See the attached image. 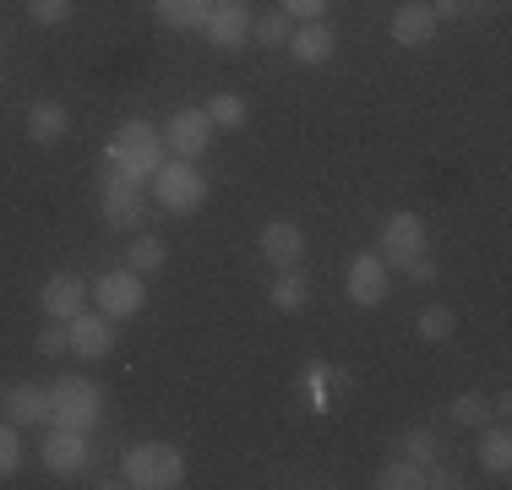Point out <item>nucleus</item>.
<instances>
[{
  "mask_svg": "<svg viewBox=\"0 0 512 490\" xmlns=\"http://www.w3.org/2000/svg\"><path fill=\"white\" fill-rule=\"evenodd\" d=\"M104 164H115L126 180H153V169L164 164V131H153L148 120H126V126L109 137V153Z\"/></svg>",
  "mask_w": 512,
  "mask_h": 490,
  "instance_id": "nucleus-1",
  "label": "nucleus"
},
{
  "mask_svg": "<svg viewBox=\"0 0 512 490\" xmlns=\"http://www.w3.org/2000/svg\"><path fill=\"white\" fill-rule=\"evenodd\" d=\"M120 485H137V490H175L186 485V458H180L169 441H142L120 458Z\"/></svg>",
  "mask_w": 512,
  "mask_h": 490,
  "instance_id": "nucleus-2",
  "label": "nucleus"
},
{
  "mask_svg": "<svg viewBox=\"0 0 512 490\" xmlns=\"http://www.w3.org/2000/svg\"><path fill=\"white\" fill-rule=\"evenodd\" d=\"M148 186H153V202L164 207V213H197L207 202V175L191 158H164Z\"/></svg>",
  "mask_w": 512,
  "mask_h": 490,
  "instance_id": "nucleus-3",
  "label": "nucleus"
},
{
  "mask_svg": "<svg viewBox=\"0 0 512 490\" xmlns=\"http://www.w3.org/2000/svg\"><path fill=\"white\" fill-rule=\"evenodd\" d=\"M99 382H88V376H60L50 387V425H71V431H93L99 425Z\"/></svg>",
  "mask_w": 512,
  "mask_h": 490,
  "instance_id": "nucleus-4",
  "label": "nucleus"
},
{
  "mask_svg": "<svg viewBox=\"0 0 512 490\" xmlns=\"http://www.w3.org/2000/svg\"><path fill=\"white\" fill-rule=\"evenodd\" d=\"M93 300H99V311L109 316V322H131V316L148 305V289H142V273H137V267H115V273L99 278Z\"/></svg>",
  "mask_w": 512,
  "mask_h": 490,
  "instance_id": "nucleus-5",
  "label": "nucleus"
},
{
  "mask_svg": "<svg viewBox=\"0 0 512 490\" xmlns=\"http://www.w3.org/2000/svg\"><path fill=\"white\" fill-rule=\"evenodd\" d=\"M99 202H104L109 229H137L142 224V186L126 180L115 164H104V175H99Z\"/></svg>",
  "mask_w": 512,
  "mask_h": 490,
  "instance_id": "nucleus-6",
  "label": "nucleus"
},
{
  "mask_svg": "<svg viewBox=\"0 0 512 490\" xmlns=\"http://www.w3.org/2000/svg\"><path fill=\"white\" fill-rule=\"evenodd\" d=\"M251 22H256V17H251L246 0H224V6L207 11L202 33H207V44H213V49L235 55V49H246V44H251Z\"/></svg>",
  "mask_w": 512,
  "mask_h": 490,
  "instance_id": "nucleus-7",
  "label": "nucleus"
},
{
  "mask_svg": "<svg viewBox=\"0 0 512 490\" xmlns=\"http://www.w3.org/2000/svg\"><path fill=\"white\" fill-rule=\"evenodd\" d=\"M425 245H431V235H425V218L420 213H393L382 224V262L404 267L409 256H420Z\"/></svg>",
  "mask_w": 512,
  "mask_h": 490,
  "instance_id": "nucleus-8",
  "label": "nucleus"
},
{
  "mask_svg": "<svg viewBox=\"0 0 512 490\" xmlns=\"http://www.w3.org/2000/svg\"><path fill=\"white\" fill-rule=\"evenodd\" d=\"M387 284H393V278H387V262L376 251H360L355 262H349V305H360V311H371V305H382L387 300Z\"/></svg>",
  "mask_w": 512,
  "mask_h": 490,
  "instance_id": "nucleus-9",
  "label": "nucleus"
},
{
  "mask_svg": "<svg viewBox=\"0 0 512 490\" xmlns=\"http://www.w3.org/2000/svg\"><path fill=\"white\" fill-rule=\"evenodd\" d=\"M213 120H207V109H175V120L164 126V142L175 147V158H202L207 147H213Z\"/></svg>",
  "mask_w": 512,
  "mask_h": 490,
  "instance_id": "nucleus-10",
  "label": "nucleus"
},
{
  "mask_svg": "<svg viewBox=\"0 0 512 490\" xmlns=\"http://www.w3.org/2000/svg\"><path fill=\"white\" fill-rule=\"evenodd\" d=\"M66 338H71V349H77V354L104 360V354L115 349V322H109L104 311H99V316H93V311H77V316L66 322Z\"/></svg>",
  "mask_w": 512,
  "mask_h": 490,
  "instance_id": "nucleus-11",
  "label": "nucleus"
},
{
  "mask_svg": "<svg viewBox=\"0 0 512 490\" xmlns=\"http://www.w3.org/2000/svg\"><path fill=\"white\" fill-rule=\"evenodd\" d=\"M39 305H44V316H50V322H71L77 311H88V284H82L77 273H55L50 284H44Z\"/></svg>",
  "mask_w": 512,
  "mask_h": 490,
  "instance_id": "nucleus-12",
  "label": "nucleus"
},
{
  "mask_svg": "<svg viewBox=\"0 0 512 490\" xmlns=\"http://www.w3.org/2000/svg\"><path fill=\"white\" fill-rule=\"evenodd\" d=\"M88 463V431H71V425H55L44 436V469L55 474H77Z\"/></svg>",
  "mask_w": 512,
  "mask_h": 490,
  "instance_id": "nucleus-13",
  "label": "nucleus"
},
{
  "mask_svg": "<svg viewBox=\"0 0 512 490\" xmlns=\"http://www.w3.org/2000/svg\"><path fill=\"white\" fill-rule=\"evenodd\" d=\"M431 39H436V11L425 6V0H404V6L393 11V44L425 49Z\"/></svg>",
  "mask_w": 512,
  "mask_h": 490,
  "instance_id": "nucleus-14",
  "label": "nucleus"
},
{
  "mask_svg": "<svg viewBox=\"0 0 512 490\" xmlns=\"http://www.w3.org/2000/svg\"><path fill=\"white\" fill-rule=\"evenodd\" d=\"M262 256L273 267H300V256H306V235H300V224H289V218L262 224Z\"/></svg>",
  "mask_w": 512,
  "mask_h": 490,
  "instance_id": "nucleus-15",
  "label": "nucleus"
},
{
  "mask_svg": "<svg viewBox=\"0 0 512 490\" xmlns=\"http://www.w3.org/2000/svg\"><path fill=\"white\" fill-rule=\"evenodd\" d=\"M6 420L17 425V431H28V425H44L50 420V387L39 382H22L6 392Z\"/></svg>",
  "mask_w": 512,
  "mask_h": 490,
  "instance_id": "nucleus-16",
  "label": "nucleus"
},
{
  "mask_svg": "<svg viewBox=\"0 0 512 490\" xmlns=\"http://www.w3.org/2000/svg\"><path fill=\"white\" fill-rule=\"evenodd\" d=\"M333 49H338V39H333V28H327V22H300V28L289 33V55H295L300 66H327V60H333Z\"/></svg>",
  "mask_w": 512,
  "mask_h": 490,
  "instance_id": "nucleus-17",
  "label": "nucleus"
},
{
  "mask_svg": "<svg viewBox=\"0 0 512 490\" xmlns=\"http://www.w3.org/2000/svg\"><path fill=\"white\" fill-rule=\"evenodd\" d=\"M66 131H71V115H66V104H55V98H44V104H33V109H28V137L39 142V147L60 142Z\"/></svg>",
  "mask_w": 512,
  "mask_h": 490,
  "instance_id": "nucleus-18",
  "label": "nucleus"
},
{
  "mask_svg": "<svg viewBox=\"0 0 512 490\" xmlns=\"http://www.w3.org/2000/svg\"><path fill=\"white\" fill-rule=\"evenodd\" d=\"M480 469H491V474L512 469V431L507 425H480Z\"/></svg>",
  "mask_w": 512,
  "mask_h": 490,
  "instance_id": "nucleus-19",
  "label": "nucleus"
},
{
  "mask_svg": "<svg viewBox=\"0 0 512 490\" xmlns=\"http://www.w3.org/2000/svg\"><path fill=\"white\" fill-rule=\"evenodd\" d=\"M267 300H273L278 311H300V305L311 300L306 273H300V267H278V278H273V289H267Z\"/></svg>",
  "mask_w": 512,
  "mask_h": 490,
  "instance_id": "nucleus-20",
  "label": "nucleus"
},
{
  "mask_svg": "<svg viewBox=\"0 0 512 490\" xmlns=\"http://www.w3.org/2000/svg\"><path fill=\"white\" fill-rule=\"evenodd\" d=\"M207 0H153V17L169 22V28H202L207 22Z\"/></svg>",
  "mask_w": 512,
  "mask_h": 490,
  "instance_id": "nucleus-21",
  "label": "nucleus"
},
{
  "mask_svg": "<svg viewBox=\"0 0 512 490\" xmlns=\"http://www.w3.org/2000/svg\"><path fill=\"white\" fill-rule=\"evenodd\" d=\"M376 485H382V490H425V485H431V474H425V463L398 458V463H387V469L376 474Z\"/></svg>",
  "mask_w": 512,
  "mask_h": 490,
  "instance_id": "nucleus-22",
  "label": "nucleus"
},
{
  "mask_svg": "<svg viewBox=\"0 0 512 490\" xmlns=\"http://www.w3.org/2000/svg\"><path fill=\"white\" fill-rule=\"evenodd\" d=\"M289 33H295V17H284V11H262V17L251 22V39H262L267 49L289 44Z\"/></svg>",
  "mask_w": 512,
  "mask_h": 490,
  "instance_id": "nucleus-23",
  "label": "nucleus"
},
{
  "mask_svg": "<svg viewBox=\"0 0 512 490\" xmlns=\"http://www.w3.org/2000/svg\"><path fill=\"white\" fill-rule=\"evenodd\" d=\"M246 115H251V109H246V98H240V93H218L213 104H207V120H213V126H229V131L246 126Z\"/></svg>",
  "mask_w": 512,
  "mask_h": 490,
  "instance_id": "nucleus-24",
  "label": "nucleus"
},
{
  "mask_svg": "<svg viewBox=\"0 0 512 490\" xmlns=\"http://www.w3.org/2000/svg\"><path fill=\"white\" fill-rule=\"evenodd\" d=\"M126 267H137V273H158V267H164V240H158V235H137V240H131Z\"/></svg>",
  "mask_w": 512,
  "mask_h": 490,
  "instance_id": "nucleus-25",
  "label": "nucleus"
},
{
  "mask_svg": "<svg viewBox=\"0 0 512 490\" xmlns=\"http://www.w3.org/2000/svg\"><path fill=\"white\" fill-rule=\"evenodd\" d=\"M453 420L469 425V431H480V425H491V403H485L480 392H463V398H453Z\"/></svg>",
  "mask_w": 512,
  "mask_h": 490,
  "instance_id": "nucleus-26",
  "label": "nucleus"
},
{
  "mask_svg": "<svg viewBox=\"0 0 512 490\" xmlns=\"http://www.w3.org/2000/svg\"><path fill=\"white\" fill-rule=\"evenodd\" d=\"M414 327H420V338L442 343V338H453V327H458V322H453V311H447V305H425Z\"/></svg>",
  "mask_w": 512,
  "mask_h": 490,
  "instance_id": "nucleus-27",
  "label": "nucleus"
},
{
  "mask_svg": "<svg viewBox=\"0 0 512 490\" xmlns=\"http://www.w3.org/2000/svg\"><path fill=\"white\" fill-rule=\"evenodd\" d=\"M404 458H409V463H425V469H431V463H436V431H425V425L404 431Z\"/></svg>",
  "mask_w": 512,
  "mask_h": 490,
  "instance_id": "nucleus-28",
  "label": "nucleus"
},
{
  "mask_svg": "<svg viewBox=\"0 0 512 490\" xmlns=\"http://www.w3.org/2000/svg\"><path fill=\"white\" fill-rule=\"evenodd\" d=\"M28 17L39 22V28H60V22L71 17V0H28Z\"/></svg>",
  "mask_w": 512,
  "mask_h": 490,
  "instance_id": "nucleus-29",
  "label": "nucleus"
},
{
  "mask_svg": "<svg viewBox=\"0 0 512 490\" xmlns=\"http://www.w3.org/2000/svg\"><path fill=\"white\" fill-rule=\"evenodd\" d=\"M17 463H22V441H17V425H0V480L6 474H17Z\"/></svg>",
  "mask_w": 512,
  "mask_h": 490,
  "instance_id": "nucleus-30",
  "label": "nucleus"
},
{
  "mask_svg": "<svg viewBox=\"0 0 512 490\" xmlns=\"http://www.w3.org/2000/svg\"><path fill=\"white\" fill-rule=\"evenodd\" d=\"M333 6V0H278V11L295 22H322V11Z\"/></svg>",
  "mask_w": 512,
  "mask_h": 490,
  "instance_id": "nucleus-31",
  "label": "nucleus"
},
{
  "mask_svg": "<svg viewBox=\"0 0 512 490\" xmlns=\"http://www.w3.org/2000/svg\"><path fill=\"white\" fill-rule=\"evenodd\" d=\"M71 349V338H66V322H50L39 333V354H66Z\"/></svg>",
  "mask_w": 512,
  "mask_h": 490,
  "instance_id": "nucleus-32",
  "label": "nucleus"
},
{
  "mask_svg": "<svg viewBox=\"0 0 512 490\" xmlns=\"http://www.w3.org/2000/svg\"><path fill=\"white\" fill-rule=\"evenodd\" d=\"M404 273L414 278V284H431V278H436V262H431V256H409V262H404Z\"/></svg>",
  "mask_w": 512,
  "mask_h": 490,
  "instance_id": "nucleus-33",
  "label": "nucleus"
},
{
  "mask_svg": "<svg viewBox=\"0 0 512 490\" xmlns=\"http://www.w3.org/2000/svg\"><path fill=\"white\" fill-rule=\"evenodd\" d=\"M431 11H436V22H458L463 11H469V6H463V0H436Z\"/></svg>",
  "mask_w": 512,
  "mask_h": 490,
  "instance_id": "nucleus-34",
  "label": "nucleus"
},
{
  "mask_svg": "<svg viewBox=\"0 0 512 490\" xmlns=\"http://www.w3.org/2000/svg\"><path fill=\"white\" fill-rule=\"evenodd\" d=\"M425 474H431V485H442V490H453V485H463V480H458L453 469H425Z\"/></svg>",
  "mask_w": 512,
  "mask_h": 490,
  "instance_id": "nucleus-35",
  "label": "nucleus"
},
{
  "mask_svg": "<svg viewBox=\"0 0 512 490\" xmlns=\"http://www.w3.org/2000/svg\"><path fill=\"white\" fill-rule=\"evenodd\" d=\"M463 6H474V11H480V6H491V0H463Z\"/></svg>",
  "mask_w": 512,
  "mask_h": 490,
  "instance_id": "nucleus-36",
  "label": "nucleus"
},
{
  "mask_svg": "<svg viewBox=\"0 0 512 490\" xmlns=\"http://www.w3.org/2000/svg\"><path fill=\"white\" fill-rule=\"evenodd\" d=\"M207 6H224V0H207Z\"/></svg>",
  "mask_w": 512,
  "mask_h": 490,
  "instance_id": "nucleus-37",
  "label": "nucleus"
},
{
  "mask_svg": "<svg viewBox=\"0 0 512 490\" xmlns=\"http://www.w3.org/2000/svg\"><path fill=\"white\" fill-rule=\"evenodd\" d=\"M0 403H6V392H0Z\"/></svg>",
  "mask_w": 512,
  "mask_h": 490,
  "instance_id": "nucleus-38",
  "label": "nucleus"
}]
</instances>
